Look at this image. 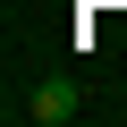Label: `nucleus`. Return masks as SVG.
Listing matches in <instances>:
<instances>
[{
	"mask_svg": "<svg viewBox=\"0 0 127 127\" xmlns=\"http://www.w3.org/2000/svg\"><path fill=\"white\" fill-rule=\"evenodd\" d=\"M76 102H85V93H76V76H42V85L26 93V119H34V127H68V119H76Z\"/></svg>",
	"mask_w": 127,
	"mask_h": 127,
	"instance_id": "obj_1",
	"label": "nucleus"
}]
</instances>
